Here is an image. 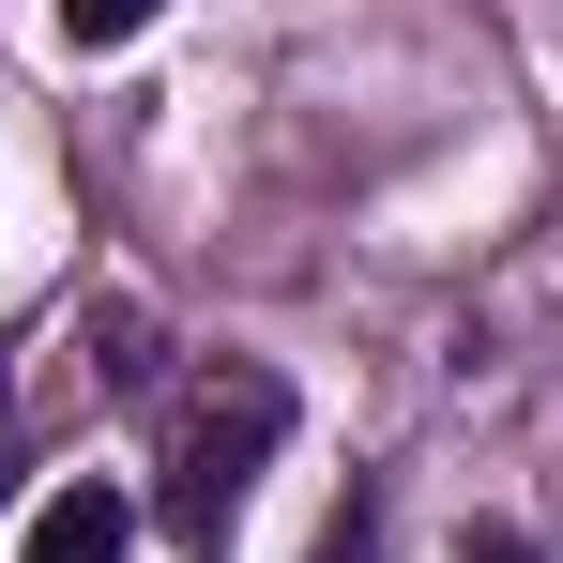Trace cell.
I'll list each match as a JSON object with an SVG mask.
<instances>
[{"mask_svg": "<svg viewBox=\"0 0 563 563\" xmlns=\"http://www.w3.org/2000/svg\"><path fill=\"white\" fill-rule=\"evenodd\" d=\"M0 442H15V380H0Z\"/></svg>", "mask_w": 563, "mask_h": 563, "instance_id": "obj_4", "label": "cell"}, {"mask_svg": "<svg viewBox=\"0 0 563 563\" xmlns=\"http://www.w3.org/2000/svg\"><path fill=\"white\" fill-rule=\"evenodd\" d=\"M122 549H137V503H122L107 472H77V487L31 518V563H122Z\"/></svg>", "mask_w": 563, "mask_h": 563, "instance_id": "obj_2", "label": "cell"}, {"mask_svg": "<svg viewBox=\"0 0 563 563\" xmlns=\"http://www.w3.org/2000/svg\"><path fill=\"white\" fill-rule=\"evenodd\" d=\"M275 427H289V380L275 366H213L184 396V442H168V533H184V549L229 533V503H244V472L275 457Z\"/></svg>", "mask_w": 563, "mask_h": 563, "instance_id": "obj_1", "label": "cell"}, {"mask_svg": "<svg viewBox=\"0 0 563 563\" xmlns=\"http://www.w3.org/2000/svg\"><path fill=\"white\" fill-rule=\"evenodd\" d=\"M472 563H518V549H503V533H487V549H472Z\"/></svg>", "mask_w": 563, "mask_h": 563, "instance_id": "obj_5", "label": "cell"}, {"mask_svg": "<svg viewBox=\"0 0 563 563\" xmlns=\"http://www.w3.org/2000/svg\"><path fill=\"white\" fill-rule=\"evenodd\" d=\"M153 15H168V0H62V31H77V46H137Z\"/></svg>", "mask_w": 563, "mask_h": 563, "instance_id": "obj_3", "label": "cell"}]
</instances>
